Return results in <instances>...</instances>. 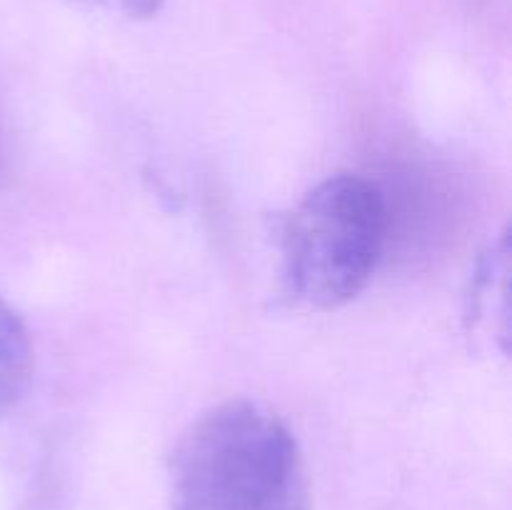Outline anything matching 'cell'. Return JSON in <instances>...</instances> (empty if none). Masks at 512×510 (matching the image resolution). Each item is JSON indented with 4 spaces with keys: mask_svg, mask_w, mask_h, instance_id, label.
<instances>
[{
    "mask_svg": "<svg viewBox=\"0 0 512 510\" xmlns=\"http://www.w3.org/2000/svg\"><path fill=\"white\" fill-rule=\"evenodd\" d=\"M388 200L358 173L320 180L280 230V283L298 308L328 313L353 303L378 270L388 240Z\"/></svg>",
    "mask_w": 512,
    "mask_h": 510,
    "instance_id": "7a4b0ae2",
    "label": "cell"
},
{
    "mask_svg": "<svg viewBox=\"0 0 512 510\" xmlns=\"http://www.w3.org/2000/svg\"><path fill=\"white\" fill-rule=\"evenodd\" d=\"M118 5L123 8V13L128 18L135 20H148L153 15H158V10L163 8L165 0H118Z\"/></svg>",
    "mask_w": 512,
    "mask_h": 510,
    "instance_id": "277c9868",
    "label": "cell"
},
{
    "mask_svg": "<svg viewBox=\"0 0 512 510\" xmlns=\"http://www.w3.org/2000/svg\"><path fill=\"white\" fill-rule=\"evenodd\" d=\"M170 510H310L293 430L248 398L200 413L173 448Z\"/></svg>",
    "mask_w": 512,
    "mask_h": 510,
    "instance_id": "6da1fadb",
    "label": "cell"
},
{
    "mask_svg": "<svg viewBox=\"0 0 512 510\" xmlns=\"http://www.w3.org/2000/svg\"><path fill=\"white\" fill-rule=\"evenodd\" d=\"M0 168H3V148H0Z\"/></svg>",
    "mask_w": 512,
    "mask_h": 510,
    "instance_id": "5b68a950",
    "label": "cell"
},
{
    "mask_svg": "<svg viewBox=\"0 0 512 510\" xmlns=\"http://www.w3.org/2000/svg\"><path fill=\"white\" fill-rule=\"evenodd\" d=\"M35 348L18 310L0 298V420L18 405L33 378Z\"/></svg>",
    "mask_w": 512,
    "mask_h": 510,
    "instance_id": "3957f363",
    "label": "cell"
}]
</instances>
